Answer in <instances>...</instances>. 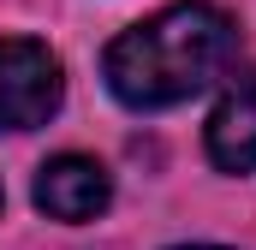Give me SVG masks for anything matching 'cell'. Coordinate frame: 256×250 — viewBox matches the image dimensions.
<instances>
[{
    "instance_id": "6da1fadb",
    "label": "cell",
    "mask_w": 256,
    "mask_h": 250,
    "mask_svg": "<svg viewBox=\"0 0 256 250\" xmlns=\"http://www.w3.org/2000/svg\"><path fill=\"white\" fill-rule=\"evenodd\" d=\"M232 18L208 0H179L143 24H131L126 36L108 48V90L137 108V114H155V108H179L191 102L196 90H208L226 60H232Z\"/></svg>"
},
{
    "instance_id": "7a4b0ae2",
    "label": "cell",
    "mask_w": 256,
    "mask_h": 250,
    "mask_svg": "<svg viewBox=\"0 0 256 250\" xmlns=\"http://www.w3.org/2000/svg\"><path fill=\"white\" fill-rule=\"evenodd\" d=\"M66 96V72L48 42L0 36V131H36L54 120Z\"/></svg>"
},
{
    "instance_id": "3957f363",
    "label": "cell",
    "mask_w": 256,
    "mask_h": 250,
    "mask_svg": "<svg viewBox=\"0 0 256 250\" xmlns=\"http://www.w3.org/2000/svg\"><path fill=\"white\" fill-rule=\"evenodd\" d=\"M108 202H114V179H108V167L96 155H54V161H42L36 208L48 220H72L78 226V220H96Z\"/></svg>"
},
{
    "instance_id": "277c9868",
    "label": "cell",
    "mask_w": 256,
    "mask_h": 250,
    "mask_svg": "<svg viewBox=\"0 0 256 250\" xmlns=\"http://www.w3.org/2000/svg\"><path fill=\"white\" fill-rule=\"evenodd\" d=\"M208 161L220 173H256V78H238L208 114Z\"/></svg>"
},
{
    "instance_id": "5b68a950",
    "label": "cell",
    "mask_w": 256,
    "mask_h": 250,
    "mask_svg": "<svg viewBox=\"0 0 256 250\" xmlns=\"http://www.w3.org/2000/svg\"><path fill=\"white\" fill-rule=\"evenodd\" d=\"M179 250H226V244H179Z\"/></svg>"
}]
</instances>
